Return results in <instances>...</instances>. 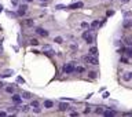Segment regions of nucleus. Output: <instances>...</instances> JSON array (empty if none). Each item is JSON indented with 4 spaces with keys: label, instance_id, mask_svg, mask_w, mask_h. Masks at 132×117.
I'll return each mask as SVG.
<instances>
[{
    "label": "nucleus",
    "instance_id": "nucleus-1",
    "mask_svg": "<svg viewBox=\"0 0 132 117\" xmlns=\"http://www.w3.org/2000/svg\"><path fill=\"white\" fill-rule=\"evenodd\" d=\"M74 63H66L65 66H63V72L67 73V74H70V73H73L74 72Z\"/></svg>",
    "mask_w": 132,
    "mask_h": 117
},
{
    "label": "nucleus",
    "instance_id": "nucleus-26",
    "mask_svg": "<svg viewBox=\"0 0 132 117\" xmlns=\"http://www.w3.org/2000/svg\"><path fill=\"white\" fill-rule=\"evenodd\" d=\"M32 106H33V107L40 106V103H39V101H33V102H32Z\"/></svg>",
    "mask_w": 132,
    "mask_h": 117
},
{
    "label": "nucleus",
    "instance_id": "nucleus-36",
    "mask_svg": "<svg viewBox=\"0 0 132 117\" xmlns=\"http://www.w3.org/2000/svg\"><path fill=\"white\" fill-rule=\"evenodd\" d=\"M70 48H72V50H76L77 45H76V44H72V45H70Z\"/></svg>",
    "mask_w": 132,
    "mask_h": 117
},
{
    "label": "nucleus",
    "instance_id": "nucleus-39",
    "mask_svg": "<svg viewBox=\"0 0 132 117\" xmlns=\"http://www.w3.org/2000/svg\"><path fill=\"white\" fill-rule=\"evenodd\" d=\"M1 11H3V6H1V4H0V13H1Z\"/></svg>",
    "mask_w": 132,
    "mask_h": 117
},
{
    "label": "nucleus",
    "instance_id": "nucleus-7",
    "mask_svg": "<svg viewBox=\"0 0 132 117\" xmlns=\"http://www.w3.org/2000/svg\"><path fill=\"white\" fill-rule=\"evenodd\" d=\"M84 4L81 3V1H79V3H74V4H70L69 6V8H72V10H74V8H81Z\"/></svg>",
    "mask_w": 132,
    "mask_h": 117
},
{
    "label": "nucleus",
    "instance_id": "nucleus-4",
    "mask_svg": "<svg viewBox=\"0 0 132 117\" xmlns=\"http://www.w3.org/2000/svg\"><path fill=\"white\" fill-rule=\"evenodd\" d=\"M13 102L17 103V105H19V103L22 102V96L18 95V94H14V95H13Z\"/></svg>",
    "mask_w": 132,
    "mask_h": 117
},
{
    "label": "nucleus",
    "instance_id": "nucleus-23",
    "mask_svg": "<svg viewBox=\"0 0 132 117\" xmlns=\"http://www.w3.org/2000/svg\"><path fill=\"white\" fill-rule=\"evenodd\" d=\"M29 109H30V106H28V105H26V106H22V112H25V113L29 112Z\"/></svg>",
    "mask_w": 132,
    "mask_h": 117
},
{
    "label": "nucleus",
    "instance_id": "nucleus-37",
    "mask_svg": "<svg viewBox=\"0 0 132 117\" xmlns=\"http://www.w3.org/2000/svg\"><path fill=\"white\" fill-rule=\"evenodd\" d=\"M113 14H114L113 11H107V17H110V15H113Z\"/></svg>",
    "mask_w": 132,
    "mask_h": 117
},
{
    "label": "nucleus",
    "instance_id": "nucleus-32",
    "mask_svg": "<svg viewBox=\"0 0 132 117\" xmlns=\"http://www.w3.org/2000/svg\"><path fill=\"white\" fill-rule=\"evenodd\" d=\"M11 3H13V6H18L19 1H18V0H11Z\"/></svg>",
    "mask_w": 132,
    "mask_h": 117
},
{
    "label": "nucleus",
    "instance_id": "nucleus-31",
    "mask_svg": "<svg viewBox=\"0 0 132 117\" xmlns=\"http://www.w3.org/2000/svg\"><path fill=\"white\" fill-rule=\"evenodd\" d=\"M17 81H18V83H21V84H24V83H25V80L22 79V77H18V79H17Z\"/></svg>",
    "mask_w": 132,
    "mask_h": 117
},
{
    "label": "nucleus",
    "instance_id": "nucleus-5",
    "mask_svg": "<svg viewBox=\"0 0 132 117\" xmlns=\"http://www.w3.org/2000/svg\"><path fill=\"white\" fill-rule=\"evenodd\" d=\"M44 54L48 55V57H51V55H54V51H52V48L50 47V45H45L44 47Z\"/></svg>",
    "mask_w": 132,
    "mask_h": 117
},
{
    "label": "nucleus",
    "instance_id": "nucleus-34",
    "mask_svg": "<svg viewBox=\"0 0 132 117\" xmlns=\"http://www.w3.org/2000/svg\"><path fill=\"white\" fill-rule=\"evenodd\" d=\"M124 17H125V18H128V17H131V13H129V11H128V13H124Z\"/></svg>",
    "mask_w": 132,
    "mask_h": 117
},
{
    "label": "nucleus",
    "instance_id": "nucleus-27",
    "mask_svg": "<svg viewBox=\"0 0 132 117\" xmlns=\"http://www.w3.org/2000/svg\"><path fill=\"white\" fill-rule=\"evenodd\" d=\"M55 41H56V43H59V44H61V43H62V41H63V39H62V37H59V36H58V37H55Z\"/></svg>",
    "mask_w": 132,
    "mask_h": 117
},
{
    "label": "nucleus",
    "instance_id": "nucleus-33",
    "mask_svg": "<svg viewBox=\"0 0 132 117\" xmlns=\"http://www.w3.org/2000/svg\"><path fill=\"white\" fill-rule=\"evenodd\" d=\"M7 116V112H0V117H4Z\"/></svg>",
    "mask_w": 132,
    "mask_h": 117
},
{
    "label": "nucleus",
    "instance_id": "nucleus-24",
    "mask_svg": "<svg viewBox=\"0 0 132 117\" xmlns=\"http://www.w3.org/2000/svg\"><path fill=\"white\" fill-rule=\"evenodd\" d=\"M30 44H32V45H37V44H39V41L36 40V39H32V40H30Z\"/></svg>",
    "mask_w": 132,
    "mask_h": 117
},
{
    "label": "nucleus",
    "instance_id": "nucleus-38",
    "mask_svg": "<svg viewBox=\"0 0 132 117\" xmlns=\"http://www.w3.org/2000/svg\"><path fill=\"white\" fill-rule=\"evenodd\" d=\"M129 0H121V3H128Z\"/></svg>",
    "mask_w": 132,
    "mask_h": 117
},
{
    "label": "nucleus",
    "instance_id": "nucleus-8",
    "mask_svg": "<svg viewBox=\"0 0 132 117\" xmlns=\"http://www.w3.org/2000/svg\"><path fill=\"white\" fill-rule=\"evenodd\" d=\"M44 106H45V109H51V107L54 106V102H52V101H50V99H47L44 102Z\"/></svg>",
    "mask_w": 132,
    "mask_h": 117
},
{
    "label": "nucleus",
    "instance_id": "nucleus-10",
    "mask_svg": "<svg viewBox=\"0 0 132 117\" xmlns=\"http://www.w3.org/2000/svg\"><path fill=\"white\" fill-rule=\"evenodd\" d=\"M6 91H7V92H10V94H14V91H15V88H14V86H7L6 87Z\"/></svg>",
    "mask_w": 132,
    "mask_h": 117
},
{
    "label": "nucleus",
    "instance_id": "nucleus-35",
    "mask_svg": "<svg viewBox=\"0 0 132 117\" xmlns=\"http://www.w3.org/2000/svg\"><path fill=\"white\" fill-rule=\"evenodd\" d=\"M62 8H65V6H62V4H61V6H56V10H62Z\"/></svg>",
    "mask_w": 132,
    "mask_h": 117
},
{
    "label": "nucleus",
    "instance_id": "nucleus-2",
    "mask_svg": "<svg viewBox=\"0 0 132 117\" xmlns=\"http://www.w3.org/2000/svg\"><path fill=\"white\" fill-rule=\"evenodd\" d=\"M36 33L43 36V37H48V32L45 30V29H43V28H36Z\"/></svg>",
    "mask_w": 132,
    "mask_h": 117
},
{
    "label": "nucleus",
    "instance_id": "nucleus-20",
    "mask_svg": "<svg viewBox=\"0 0 132 117\" xmlns=\"http://www.w3.org/2000/svg\"><path fill=\"white\" fill-rule=\"evenodd\" d=\"M88 37H91V36H90V32H84V33H83V39H85V40H87Z\"/></svg>",
    "mask_w": 132,
    "mask_h": 117
},
{
    "label": "nucleus",
    "instance_id": "nucleus-6",
    "mask_svg": "<svg viewBox=\"0 0 132 117\" xmlns=\"http://www.w3.org/2000/svg\"><path fill=\"white\" fill-rule=\"evenodd\" d=\"M67 109H69V105H67V103H65V102L59 103V110H61V112H66Z\"/></svg>",
    "mask_w": 132,
    "mask_h": 117
},
{
    "label": "nucleus",
    "instance_id": "nucleus-11",
    "mask_svg": "<svg viewBox=\"0 0 132 117\" xmlns=\"http://www.w3.org/2000/svg\"><path fill=\"white\" fill-rule=\"evenodd\" d=\"M90 54H91V55H94V57H96V55H98V48H96V47H91Z\"/></svg>",
    "mask_w": 132,
    "mask_h": 117
},
{
    "label": "nucleus",
    "instance_id": "nucleus-12",
    "mask_svg": "<svg viewBox=\"0 0 132 117\" xmlns=\"http://www.w3.org/2000/svg\"><path fill=\"white\" fill-rule=\"evenodd\" d=\"M125 54H127V57H132V47L131 45H128V48H125Z\"/></svg>",
    "mask_w": 132,
    "mask_h": 117
},
{
    "label": "nucleus",
    "instance_id": "nucleus-21",
    "mask_svg": "<svg viewBox=\"0 0 132 117\" xmlns=\"http://www.w3.org/2000/svg\"><path fill=\"white\" fill-rule=\"evenodd\" d=\"M96 26H99V22H98V21H94V22L91 24V28L94 29V28H96Z\"/></svg>",
    "mask_w": 132,
    "mask_h": 117
},
{
    "label": "nucleus",
    "instance_id": "nucleus-22",
    "mask_svg": "<svg viewBox=\"0 0 132 117\" xmlns=\"http://www.w3.org/2000/svg\"><path fill=\"white\" fill-rule=\"evenodd\" d=\"M33 112H35L36 114H39V113H40V112H41V109H40V106H36L35 109H33Z\"/></svg>",
    "mask_w": 132,
    "mask_h": 117
},
{
    "label": "nucleus",
    "instance_id": "nucleus-3",
    "mask_svg": "<svg viewBox=\"0 0 132 117\" xmlns=\"http://www.w3.org/2000/svg\"><path fill=\"white\" fill-rule=\"evenodd\" d=\"M14 74V70L13 69H7V70H4L3 73H0V77L1 79H4V77H10V76Z\"/></svg>",
    "mask_w": 132,
    "mask_h": 117
},
{
    "label": "nucleus",
    "instance_id": "nucleus-17",
    "mask_svg": "<svg viewBox=\"0 0 132 117\" xmlns=\"http://www.w3.org/2000/svg\"><path fill=\"white\" fill-rule=\"evenodd\" d=\"M25 13H26V10H24V8H19V10H18V15H25Z\"/></svg>",
    "mask_w": 132,
    "mask_h": 117
},
{
    "label": "nucleus",
    "instance_id": "nucleus-18",
    "mask_svg": "<svg viewBox=\"0 0 132 117\" xmlns=\"http://www.w3.org/2000/svg\"><path fill=\"white\" fill-rule=\"evenodd\" d=\"M125 44L132 45V39H131V37H127V39H125Z\"/></svg>",
    "mask_w": 132,
    "mask_h": 117
},
{
    "label": "nucleus",
    "instance_id": "nucleus-14",
    "mask_svg": "<svg viewBox=\"0 0 132 117\" xmlns=\"http://www.w3.org/2000/svg\"><path fill=\"white\" fill-rule=\"evenodd\" d=\"M30 98H32L30 92H24L22 94V99H30Z\"/></svg>",
    "mask_w": 132,
    "mask_h": 117
},
{
    "label": "nucleus",
    "instance_id": "nucleus-13",
    "mask_svg": "<svg viewBox=\"0 0 132 117\" xmlns=\"http://www.w3.org/2000/svg\"><path fill=\"white\" fill-rule=\"evenodd\" d=\"M131 79H132V73H129V72L124 73V80H127V81H129Z\"/></svg>",
    "mask_w": 132,
    "mask_h": 117
},
{
    "label": "nucleus",
    "instance_id": "nucleus-29",
    "mask_svg": "<svg viewBox=\"0 0 132 117\" xmlns=\"http://www.w3.org/2000/svg\"><path fill=\"white\" fill-rule=\"evenodd\" d=\"M90 77H91V79H95V77H96V73H95V72H90Z\"/></svg>",
    "mask_w": 132,
    "mask_h": 117
},
{
    "label": "nucleus",
    "instance_id": "nucleus-42",
    "mask_svg": "<svg viewBox=\"0 0 132 117\" xmlns=\"http://www.w3.org/2000/svg\"><path fill=\"white\" fill-rule=\"evenodd\" d=\"M41 1H47V0H41Z\"/></svg>",
    "mask_w": 132,
    "mask_h": 117
},
{
    "label": "nucleus",
    "instance_id": "nucleus-9",
    "mask_svg": "<svg viewBox=\"0 0 132 117\" xmlns=\"http://www.w3.org/2000/svg\"><path fill=\"white\" fill-rule=\"evenodd\" d=\"M103 116L113 117V116H114V112H113V110H105V112H103Z\"/></svg>",
    "mask_w": 132,
    "mask_h": 117
},
{
    "label": "nucleus",
    "instance_id": "nucleus-19",
    "mask_svg": "<svg viewBox=\"0 0 132 117\" xmlns=\"http://www.w3.org/2000/svg\"><path fill=\"white\" fill-rule=\"evenodd\" d=\"M95 112H96L98 114H103V112H105V110H103V107H98V109L95 110Z\"/></svg>",
    "mask_w": 132,
    "mask_h": 117
},
{
    "label": "nucleus",
    "instance_id": "nucleus-41",
    "mask_svg": "<svg viewBox=\"0 0 132 117\" xmlns=\"http://www.w3.org/2000/svg\"><path fill=\"white\" fill-rule=\"evenodd\" d=\"M25 1H28V3H30V1H33V0H25Z\"/></svg>",
    "mask_w": 132,
    "mask_h": 117
},
{
    "label": "nucleus",
    "instance_id": "nucleus-25",
    "mask_svg": "<svg viewBox=\"0 0 132 117\" xmlns=\"http://www.w3.org/2000/svg\"><path fill=\"white\" fill-rule=\"evenodd\" d=\"M76 70H77V73H83L84 72V66H79Z\"/></svg>",
    "mask_w": 132,
    "mask_h": 117
},
{
    "label": "nucleus",
    "instance_id": "nucleus-15",
    "mask_svg": "<svg viewBox=\"0 0 132 117\" xmlns=\"http://www.w3.org/2000/svg\"><path fill=\"white\" fill-rule=\"evenodd\" d=\"M25 25H26V26H33V19H26L25 21Z\"/></svg>",
    "mask_w": 132,
    "mask_h": 117
},
{
    "label": "nucleus",
    "instance_id": "nucleus-40",
    "mask_svg": "<svg viewBox=\"0 0 132 117\" xmlns=\"http://www.w3.org/2000/svg\"><path fill=\"white\" fill-rule=\"evenodd\" d=\"M1 87H3V83H1V81H0V88H1Z\"/></svg>",
    "mask_w": 132,
    "mask_h": 117
},
{
    "label": "nucleus",
    "instance_id": "nucleus-16",
    "mask_svg": "<svg viewBox=\"0 0 132 117\" xmlns=\"http://www.w3.org/2000/svg\"><path fill=\"white\" fill-rule=\"evenodd\" d=\"M132 25V21H124V24H122V26L124 28H129Z\"/></svg>",
    "mask_w": 132,
    "mask_h": 117
},
{
    "label": "nucleus",
    "instance_id": "nucleus-28",
    "mask_svg": "<svg viewBox=\"0 0 132 117\" xmlns=\"http://www.w3.org/2000/svg\"><path fill=\"white\" fill-rule=\"evenodd\" d=\"M8 112H13V113H15V112H18L17 107H8Z\"/></svg>",
    "mask_w": 132,
    "mask_h": 117
},
{
    "label": "nucleus",
    "instance_id": "nucleus-30",
    "mask_svg": "<svg viewBox=\"0 0 132 117\" xmlns=\"http://www.w3.org/2000/svg\"><path fill=\"white\" fill-rule=\"evenodd\" d=\"M81 28L87 29V28H88V24H87V22H81Z\"/></svg>",
    "mask_w": 132,
    "mask_h": 117
}]
</instances>
